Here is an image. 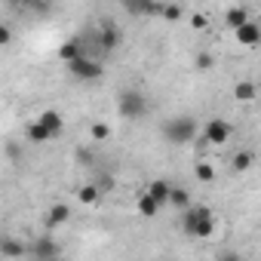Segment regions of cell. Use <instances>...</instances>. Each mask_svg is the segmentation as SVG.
Returning <instances> with one entry per match:
<instances>
[{
	"label": "cell",
	"mask_w": 261,
	"mask_h": 261,
	"mask_svg": "<svg viewBox=\"0 0 261 261\" xmlns=\"http://www.w3.org/2000/svg\"><path fill=\"white\" fill-rule=\"evenodd\" d=\"M169 188H172V181H166V178H154L145 191H148V194L163 206V209H166V206H169Z\"/></svg>",
	"instance_id": "7c38bea8"
},
{
	"label": "cell",
	"mask_w": 261,
	"mask_h": 261,
	"mask_svg": "<svg viewBox=\"0 0 261 261\" xmlns=\"http://www.w3.org/2000/svg\"><path fill=\"white\" fill-rule=\"evenodd\" d=\"M120 7L129 16H145V19H160V0H120Z\"/></svg>",
	"instance_id": "52a82bcc"
},
{
	"label": "cell",
	"mask_w": 261,
	"mask_h": 261,
	"mask_svg": "<svg viewBox=\"0 0 261 261\" xmlns=\"http://www.w3.org/2000/svg\"><path fill=\"white\" fill-rule=\"evenodd\" d=\"M28 255H34V258H40V261H46V258H59V255H62V246L53 243V237H37L34 246H28Z\"/></svg>",
	"instance_id": "30bf717a"
},
{
	"label": "cell",
	"mask_w": 261,
	"mask_h": 261,
	"mask_svg": "<svg viewBox=\"0 0 261 261\" xmlns=\"http://www.w3.org/2000/svg\"><path fill=\"white\" fill-rule=\"evenodd\" d=\"M148 95L142 92V89H123L120 95H117V114H120V120H126V123H136V120H145L148 117Z\"/></svg>",
	"instance_id": "3957f363"
},
{
	"label": "cell",
	"mask_w": 261,
	"mask_h": 261,
	"mask_svg": "<svg viewBox=\"0 0 261 261\" xmlns=\"http://www.w3.org/2000/svg\"><path fill=\"white\" fill-rule=\"evenodd\" d=\"M0 255H4V258H22V255H28V249H25L19 240L0 237Z\"/></svg>",
	"instance_id": "ac0fdd59"
},
{
	"label": "cell",
	"mask_w": 261,
	"mask_h": 261,
	"mask_svg": "<svg viewBox=\"0 0 261 261\" xmlns=\"http://www.w3.org/2000/svg\"><path fill=\"white\" fill-rule=\"evenodd\" d=\"M25 136H28V142H34V145H46V142H53V136L46 133V129L34 120V123H28V129H25Z\"/></svg>",
	"instance_id": "d6986e66"
},
{
	"label": "cell",
	"mask_w": 261,
	"mask_h": 261,
	"mask_svg": "<svg viewBox=\"0 0 261 261\" xmlns=\"http://www.w3.org/2000/svg\"><path fill=\"white\" fill-rule=\"evenodd\" d=\"M77 197H80V203H83V206H95V203L101 200V191H98V185H95V181H89V185H83V188H80V194H77Z\"/></svg>",
	"instance_id": "44dd1931"
},
{
	"label": "cell",
	"mask_w": 261,
	"mask_h": 261,
	"mask_svg": "<svg viewBox=\"0 0 261 261\" xmlns=\"http://www.w3.org/2000/svg\"><path fill=\"white\" fill-rule=\"evenodd\" d=\"M181 16H185V10H181L178 4H163V7H160V19H163V22H178Z\"/></svg>",
	"instance_id": "603a6c76"
},
{
	"label": "cell",
	"mask_w": 261,
	"mask_h": 261,
	"mask_svg": "<svg viewBox=\"0 0 261 261\" xmlns=\"http://www.w3.org/2000/svg\"><path fill=\"white\" fill-rule=\"evenodd\" d=\"M37 123H40V126L46 129V133H49L53 139H59V136L65 133V114H59L56 108H46V111H40Z\"/></svg>",
	"instance_id": "ba28073f"
},
{
	"label": "cell",
	"mask_w": 261,
	"mask_h": 261,
	"mask_svg": "<svg viewBox=\"0 0 261 261\" xmlns=\"http://www.w3.org/2000/svg\"><path fill=\"white\" fill-rule=\"evenodd\" d=\"M252 163H255V154L252 151H237L233 160H230L233 172H246V169H252Z\"/></svg>",
	"instance_id": "7402d4cb"
},
{
	"label": "cell",
	"mask_w": 261,
	"mask_h": 261,
	"mask_svg": "<svg viewBox=\"0 0 261 261\" xmlns=\"http://www.w3.org/2000/svg\"><path fill=\"white\" fill-rule=\"evenodd\" d=\"M65 65H68V74L74 80H83V83H95V80L105 77V65L98 59H92L89 53H83V56H77V59H71Z\"/></svg>",
	"instance_id": "277c9868"
},
{
	"label": "cell",
	"mask_w": 261,
	"mask_h": 261,
	"mask_svg": "<svg viewBox=\"0 0 261 261\" xmlns=\"http://www.w3.org/2000/svg\"><path fill=\"white\" fill-rule=\"evenodd\" d=\"M194 178H197L200 185H212V181H215V166H212V163H206V160L194 163Z\"/></svg>",
	"instance_id": "ffe728a7"
},
{
	"label": "cell",
	"mask_w": 261,
	"mask_h": 261,
	"mask_svg": "<svg viewBox=\"0 0 261 261\" xmlns=\"http://www.w3.org/2000/svg\"><path fill=\"white\" fill-rule=\"evenodd\" d=\"M194 65H197V71H209V68H215V56L212 53H200L194 59Z\"/></svg>",
	"instance_id": "d4e9b609"
},
{
	"label": "cell",
	"mask_w": 261,
	"mask_h": 261,
	"mask_svg": "<svg viewBox=\"0 0 261 261\" xmlns=\"http://www.w3.org/2000/svg\"><path fill=\"white\" fill-rule=\"evenodd\" d=\"M10 4H16V7H31V0H10Z\"/></svg>",
	"instance_id": "83f0119b"
},
{
	"label": "cell",
	"mask_w": 261,
	"mask_h": 261,
	"mask_svg": "<svg viewBox=\"0 0 261 261\" xmlns=\"http://www.w3.org/2000/svg\"><path fill=\"white\" fill-rule=\"evenodd\" d=\"M92 40H95V46H98L101 53H114V49L123 43V31H120L114 22H101L98 31L92 34Z\"/></svg>",
	"instance_id": "5b68a950"
},
{
	"label": "cell",
	"mask_w": 261,
	"mask_h": 261,
	"mask_svg": "<svg viewBox=\"0 0 261 261\" xmlns=\"http://www.w3.org/2000/svg\"><path fill=\"white\" fill-rule=\"evenodd\" d=\"M191 203H194V200H191V191H188V188H181V185H172V188H169V206H172V209L181 212V209L191 206Z\"/></svg>",
	"instance_id": "9a60e30c"
},
{
	"label": "cell",
	"mask_w": 261,
	"mask_h": 261,
	"mask_svg": "<svg viewBox=\"0 0 261 261\" xmlns=\"http://www.w3.org/2000/svg\"><path fill=\"white\" fill-rule=\"evenodd\" d=\"M86 49H83V40L80 37H71V40H65L62 46H59V59L62 62H71V59H77V56H83Z\"/></svg>",
	"instance_id": "5bb4252c"
},
{
	"label": "cell",
	"mask_w": 261,
	"mask_h": 261,
	"mask_svg": "<svg viewBox=\"0 0 261 261\" xmlns=\"http://www.w3.org/2000/svg\"><path fill=\"white\" fill-rule=\"evenodd\" d=\"M136 206H139V215H142V218H157V215L163 212V206H160V203H157V200H154L148 191H145V194L136 200Z\"/></svg>",
	"instance_id": "4fadbf2b"
},
{
	"label": "cell",
	"mask_w": 261,
	"mask_h": 261,
	"mask_svg": "<svg viewBox=\"0 0 261 261\" xmlns=\"http://www.w3.org/2000/svg\"><path fill=\"white\" fill-rule=\"evenodd\" d=\"M160 133L169 145L181 148V145H191L197 139V120L191 114H178V117H169L163 126H160Z\"/></svg>",
	"instance_id": "7a4b0ae2"
},
{
	"label": "cell",
	"mask_w": 261,
	"mask_h": 261,
	"mask_svg": "<svg viewBox=\"0 0 261 261\" xmlns=\"http://www.w3.org/2000/svg\"><path fill=\"white\" fill-rule=\"evenodd\" d=\"M89 139L92 142H108L111 139V126L108 123H92L89 126Z\"/></svg>",
	"instance_id": "cb8c5ba5"
},
{
	"label": "cell",
	"mask_w": 261,
	"mask_h": 261,
	"mask_svg": "<svg viewBox=\"0 0 261 261\" xmlns=\"http://www.w3.org/2000/svg\"><path fill=\"white\" fill-rule=\"evenodd\" d=\"M191 25H194L197 31H203V28L209 25V19H206V13H194V16H191Z\"/></svg>",
	"instance_id": "4316f807"
},
{
	"label": "cell",
	"mask_w": 261,
	"mask_h": 261,
	"mask_svg": "<svg viewBox=\"0 0 261 261\" xmlns=\"http://www.w3.org/2000/svg\"><path fill=\"white\" fill-rule=\"evenodd\" d=\"M237 31V43L240 46H246V49H255L258 43H261V28H258V22L255 19H249V22H243L240 28H233Z\"/></svg>",
	"instance_id": "9c48e42d"
},
{
	"label": "cell",
	"mask_w": 261,
	"mask_h": 261,
	"mask_svg": "<svg viewBox=\"0 0 261 261\" xmlns=\"http://www.w3.org/2000/svg\"><path fill=\"white\" fill-rule=\"evenodd\" d=\"M71 221V209H68V203H53L49 209H46V227H62V224H68Z\"/></svg>",
	"instance_id": "8fae6325"
},
{
	"label": "cell",
	"mask_w": 261,
	"mask_h": 261,
	"mask_svg": "<svg viewBox=\"0 0 261 261\" xmlns=\"http://www.w3.org/2000/svg\"><path fill=\"white\" fill-rule=\"evenodd\" d=\"M233 98H237V101H255V98H258V86H255L252 80H237Z\"/></svg>",
	"instance_id": "e0dca14e"
},
{
	"label": "cell",
	"mask_w": 261,
	"mask_h": 261,
	"mask_svg": "<svg viewBox=\"0 0 261 261\" xmlns=\"http://www.w3.org/2000/svg\"><path fill=\"white\" fill-rule=\"evenodd\" d=\"M249 19H252V13H249L246 7H230V10L224 13V25H227L230 31H233V28H240V25H243V22H249Z\"/></svg>",
	"instance_id": "2e32d148"
},
{
	"label": "cell",
	"mask_w": 261,
	"mask_h": 261,
	"mask_svg": "<svg viewBox=\"0 0 261 261\" xmlns=\"http://www.w3.org/2000/svg\"><path fill=\"white\" fill-rule=\"evenodd\" d=\"M230 136H233V129H230V123L221 120V117H212V120H206V126H203V142H209V145H224Z\"/></svg>",
	"instance_id": "8992f818"
},
{
	"label": "cell",
	"mask_w": 261,
	"mask_h": 261,
	"mask_svg": "<svg viewBox=\"0 0 261 261\" xmlns=\"http://www.w3.org/2000/svg\"><path fill=\"white\" fill-rule=\"evenodd\" d=\"M10 43H13V28L0 22V49H4V46H10Z\"/></svg>",
	"instance_id": "484cf974"
},
{
	"label": "cell",
	"mask_w": 261,
	"mask_h": 261,
	"mask_svg": "<svg viewBox=\"0 0 261 261\" xmlns=\"http://www.w3.org/2000/svg\"><path fill=\"white\" fill-rule=\"evenodd\" d=\"M215 224H218L215 221V212L209 206H203V203H191V206L181 209V227H185L188 237L206 240V237L215 233Z\"/></svg>",
	"instance_id": "6da1fadb"
}]
</instances>
